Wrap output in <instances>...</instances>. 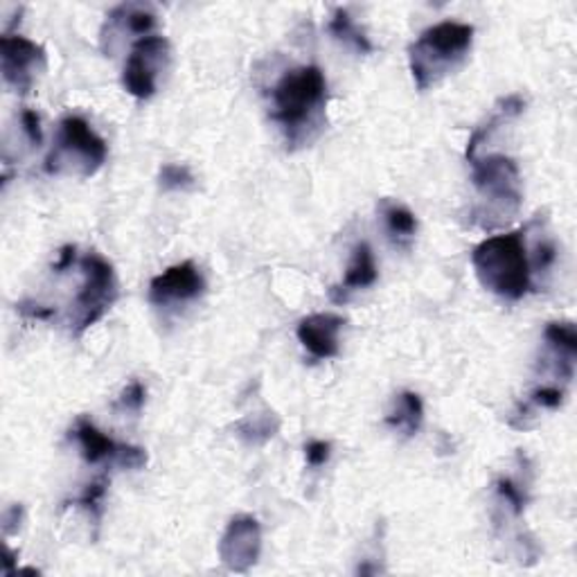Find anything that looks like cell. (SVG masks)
Segmentation results:
<instances>
[{"mask_svg": "<svg viewBox=\"0 0 577 577\" xmlns=\"http://www.w3.org/2000/svg\"><path fill=\"white\" fill-rule=\"evenodd\" d=\"M84 283L75 298L73 329L79 337L90 325H96L117 300V280L113 266L98 253H88L79 262Z\"/></svg>", "mask_w": 577, "mask_h": 577, "instance_id": "6", "label": "cell"}, {"mask_svg": "<svg viewBox=\"0 0 577 577\" xmlns=\"http://www.w3.org/2000/svg\"><path fill=\"white\" fill-rule=\"evenodd\" d=\"M104 494H106V478H100V480H96V482H90V485H88L86 492L77 499V503L84 505L86 510H90V514L96 516V522H100Z\"/></svg>", "mask_w": 577, "mask_h": 577, "instance_id": "20", "label": "cell"}, {"mask_svg": "<svg viewBox=\"0 0 577 577\" xmlns=\"http://www.w3.org/2000/svg\"><path fill=\"white\" fill-rule=\"evenodd\" d=\"M0 59H3V77L16 93H27L46 71V50L21 35H5L0 39Z\"/></svg>", "mask_w": 577, "mask_h": 577, "instance_id": "9", "label": "cell"}, {"mask_svg": "<svg viewBox=\"0 0 577 577\" xmlns=\"http://www.w3.org/2000/svg\"><path fill=\"white\" fill-rule=\"evenodd\" d=\"M543 339L549 343L560 359H570L575 361L577 356V331L575 325L568 321L562 323H549L543 331Z\"/></svg>", "mask_w": 577, "mask_h": 577, "instance_id": "18", "label": "cell"}, {"mask_svg": "<svg viewBox=\"0 0 577 577\" xmlns=\"http://www.w3.org/2000/svg\"><path fill=\"white\" fill-rule=\"evenodd\" d=\"M472 180L480 199L488 201V212H499L503 217H514L522 208V172L507 156L492 154L485 161H472Z\"/></svg>", "mask_w": 577, "mask_h": 577, "instance_id": "5", "label": "cell"}, {"mask_svg": "<svg viewBox=\"0 0 577 577\" xmlns=\"http://www.w3.org/2000/svg\"><path fill=\"white\" fill-rule=\"evenodd\" d=\"M73 436L81 444L84 459L90 465L109 463V465L123 467V469H140L147 465L145 449L131 447V444H117L115 440H111L106 434H102L96 424L86 417H79L75 422Z\"/></svg>", "mask_w": 577, "mask_h": 577, "instance_id": "8", "label": "cell"}, {"mask_svg": "<svg viewBox=\"0 0 577 577\" xmlns=\"http://www.w3.org/2000/svg\"><path fill=\"white\" fill-rule=\"evenodd\" d=\"M478 283L505 298L522 300L532 289V264L524 233L494 235L472 251Z\"/></svg>", "mask_w": 577, "mask_h": 577, "instance_id": "2", "label": "cell"}, {"mask_svg": "<svg viewBox=\"0 0 577 577\" xmlns=\"http://www.w3.org/2000/svg\"><path fill=\"white\" fill-rule=\"evenodd\" d=\"M170 41L159 35L138 39L127 57L123 86L136 100H149L159 90V79L170 66Z\"/></svg>", "mask_w": 577, "mask_h": 577, "instance_id": "7", "label": "cell"}, {"mask_svg": "<svg viewBox=\"0 0 577 577\" xmlns=\"http://www.w3.org/2000/svg\"><path fill=\"white\" fill-rule=\"evenodd\" d=\"M273 120L283 127L289 145L310 140L321 129L327 104V79L318 66H300L280 77L271 93Z\"/></svg>", "mask_w": 577, "mask_h": 577, "instance_id": "1", "label": "cell"}, {"mask_svg": "<svg viewBox=\"0 0 577 577\" xmlns=\"http://www.w3.org/2000/svg\"><path fill=\"white\" fill-rule=\"evenodd\" d=\"M21 127H23V134L27 136L29 145L39 147L43 142V131H41V117L37 111H29L25 109L21 113Z\"/></svg>", "mask_w": 577, "mask_h": 577, "instance_id": "24", "label": "cell"}, {"mask_svg": "<svg viewBox=\"0 0 577 577\" xmlns=\"http://www.w3.org/2000/svg\"><path fill=\"white\" fill-rule=\"evenodd\" d=\"M424 422V404L422 398L413 390L400 392L398 398L392 400V406L386 415V424L390 429L404 434L406 438H413Z\"/></svg>", "mask_w": 577, "mask_h": 577, "instance_id": "15", "label": "cell"}, {"mask_svg": "<svg viewBox=\"0 0 577 577\" xmlns=\"http://www.w3.org/2000/svg\"><path fill=\"white\" fill-rule=\"evenodd\" d=\"M346 321L337 314H312L298 323V341L314 359H334L341 352V329Z\"/></svg>", "mask_w": 577, "mask_h": 577, "instance_id": "12", "label": "cell"}, {"mask_svg": "<svg viewBox=\"0 0 577 577\" xmlns=\"http://www.w3.org/2000/svg\"><path fill=\"white\" fill-rule=\"evenodd\" d=\"M377 278H379V268L375 262V253L368 241H359V244L352 249V260L341 285L329 289V298L337 302V305H343L350 293L373 287Z\"/></svg>", "mask_w": 577, "mask_h": 577, "instance_id": "13", "label": "cell"}, {"mask_svg": "<svg viewBox=\"0 0 577 577\" xmlns=\"http://www.w3.org/2000/svg\"><path fill=\"white\" fill-rule=\"evenodd\" d=\"M331 459V444L325 440H312L305 444V461L310 467L318 469L323 465H327Z\"/></svg>", "mask_w": 577, "mask_h": 577, "instance_id": "25", "label": "cell"}, {"mask_svg": "<svg viewBox=\"0 0 577 577\" xmlns=\"http://www.w3.org/2000/svg\"><path fill=\"white\" fill-rule=\"evenodd\" d=\"M474 43V25L442 21L417 37L409 48V66L417 90H429L459 68Z\"/></svg>", "mask_w": 577, "mask_h": 577, "instance_id": "3", "label": "cell"}, {"mask_svg": "<svg viewBox=\"0 0 577 577\" xmlns=\"http://www.w3.org/2000/svg\"><path fill=\"white\" fill-rule=\"evenodd\" d=\"M73 262H75V247H66V249H62V253H59V262L54 264V271L62 273L68 266H73Z\"/></svg>", "mask_w": 577, "mask_h": 577, "instance_id": "26", "label": "cell"}, {"mask_svg": "<svg viewBox=\"0 0 577 577\" xmlns=\"http://www.w3.org/2000/svg\"><path fill=\"white\" fill-rule=\"evenodd\" d=\"M154 25H156V16L149 8L134 5V3L120 5L106 16V23L102 29V43L109 41L115 33H127V35L145 39L149 37L151 27Z\"/></svg>", "mask_w": 577, "mask_h": 577, "instance_id": "14", "label": "cell"}, {"mask_svg": "<svg viewBox=\"0 0 577 577\" xmlns=\"http://www.w3.org/2000/svg\"><path fill=\"white\" fill-rule=\"evenodd\" d=\"M262 553V530L258 519L244 514L233 519L219 541V557L226 568L235 573H247Z\"/></svg>", "mask_w": 577, "mask_h": 577, "instance_id": "10", "label": "cell"}, {"mask_svg": "<svg viewBox=\"0 0 577 577\" xmlns=\"http://www.w3.org/2000/svg\"><path fill=\"white\" fill-rule=\"evenodd\" d=\"M530 402L541 409H560L564 402V390L557 386H541L530 394Z\"/></svg>", "mask_w": 577, "mask_h": 577, "instance_id": "23", "label": "cell"}, {"mask_svg": "<svg viewBox=\"0 0 577 577\" xmlns=\"http://www.w3.org/2000/svg\"><path fill=\"white\" fill-rule=\"evenodd\" d=\"M327 29H329V35L334 39L346 43V46H350V48H354L361 54H371L375 50V46L368 39V35L363 33V29L356 25V21L346 10H337V12H334Z\"/></svg>", "mask_w": 577, "mask_h": 577, "instance_id": "16", "label": "cell"}, {"mask_svg": "<svg viewBox=\"0 0 577 577\" xmlns=\"http://www.w3.org/2000/svg\"><path fill=\"white\" fill-rule=\"evenodd\" d=\"M195 184H197V178L188 165L167 163L159 172V186L165 192H188L195 188Z\"/></svg>", "mask_w": 577, "mask_h": 577, "instance_id": "19", "label": "cell"}, {"mask_svg": "<svg viewBox=\"0 0 577 577\" xmlns=\"http://www.w3.org/2000/svg\"><path fill=\"white\" fill-rule=\"evenodd\" d=\"M497 492H499V497L512 507V512H514L516 516L524 514L526 497H524V492H522L519 488H516V485H514L510 478H499V480H497Z\"/></svg>", "mask_w": 577, "mask_h": 577, "instance_id": "22", "label": "cell"}, {"mask_svg": "<svg viewBox=\"0 0 577 577\" xmlns=\"http://www.w3.org/2000/svg\"><path fill=\"white\" fill-rule=\"evenodd\" d=\"M145 400H147V390L140 381H131L123 394L117 398V404L115 409H123V411H131V413H140L142 406H145Z\"/></svg>", "mask_w": 577, "mask_h": 577, "instance_id": "21", "label": "cell"}, {"mask_svg": "<svg viewBox=\"0 0 577 577\" xmlns=\"http://www.w3.org/2000/svg\"><path fill=\"white\" fill-rule=\"evenodd\" d=\"M384 222H386V230L392 239L398 241H409L415 237L417 233V219L413 212L406 205L400 203H384Z\"/></svg>", "mask_w": 577, "mask_h": 577, "instance_id": "17", "label": "cell"}, {"mask_svg": "<svg viewBox=\"0 0 577 577\" xmlns=\"http://www.w3.org/2000/svg\"><path fill=\"white\" fill-rule=\"evenodd\" d=\"M205 291L201 268L188 260L165 268L161 276L149 283V302L156 308H167L172 302H188Z\"/></svg>", "mask_w": 577, "mask_h": 577, "instance_id": "11", "label": "cell"}, {"mask_svg": "<svg viewBox=\"0 0 577 577\" xmlns=\"http://www.w3.org/2000/svg\"><path fill=\"white\" fill-rule=\"evenodd\" d=\"M106 142L90 129L84 117L66 115L59 123V134L54 147L46 159L48 174H77L93 176L106 161Z\"/></svg>", "mask_w": 577, "mask_h": 577, "instance_id": "4", "label": "cell"}]
</instances>
